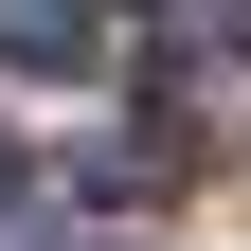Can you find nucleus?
<instances>
[{"mask_svg":"<svg viewBox=\"0 0 251 251\" xmlns=\"http://www.w3.org/2000/svg\"><path fill=\"white\" fill-rule=\"evenodd\" d=\"M108 54V0H0V72H90Z\"/></svg>","mask_w":251,"mask_h":251,"instance_id":"obj_1","label":"nucleus"},{"mask_svg":"<svg viewBox=\"0 0 251 251\" xmlns=\"http://www.w3.org/2000/svg\"><path fill=\"white\" fill-rule=\"evenodd\" d=\"M179 162H198V126H126V144H90V198H162Z\"/></svg>","mask_w":251,"mask_h":251,"instance_id":"obj_2","label":"nucleus"},{"mask_svg":"<svg viewBox=\"0 0 251 251\" xmlns=\"http://www.w3.org/2000/svg\"><path fill=\"white\" fill-rule=\"evenodd\" d=\"M215 36H233V54H251V0H215Z\"/></svg>","mask_w":251,"mask_h":251,"instance_id":"obj_3","label":"nucleus"},{"mask_svg":"<svg viewBox=\"0 0 251 251\" xmlns=\"http://www.w3.org/2000/svg\"><path fill=\"white\" fill-rule=\"evenodd\" d=\"M0 198H18V144H0Z\"/></svg>","mask_w":251,"mask_h":251,"instance_id":"obj_4","label":"nucleus"}]
</instances>
